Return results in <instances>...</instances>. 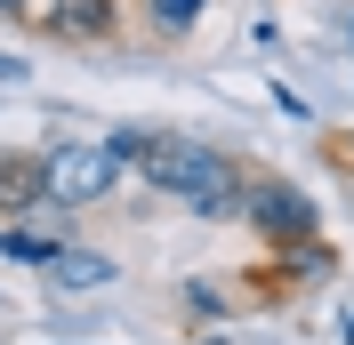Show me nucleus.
Wrapping results in <instances>:
<instances>
[{
  "instance_id": "nucleus-3",
  "label": "nucleus",
  "mask_w": 354,
  "mask_h": 345,
  "mask_svg": "<svg viewBox=\"0 0 354 345\" xmlns=\"http://www.w3.org/2000/svg\"><path fill=\"white\" fill-rule=\"evenodd\" d=\"M242 225L266 241V249H290V241L322 233V209H314V193H306V185H290V177H266V169H250Z\"/></svg>"
},
{
  "instance_id": "nucleus-11",
  "label": "nucleus",
  "mask_w": 354,
  "mask_h": 345,
  "mask_svg": "<svg viewBox=\"0 0 354 345\" xmlns=\"http://www.w3.org/2000/svg\"><path fill=\"white\" fill-rule=\"evenodd\" d=\"M322 152H346V161H354V129H346V137H330V145H322Z\"/></svg>"
},
{
  "instance_id": "nucleus-12",
  "label": "nucleus",
  "mask_w": 354,
  "mask_h": 345,
  "mask_svg": "<svg viewBox=\"0 0 354 345\" xmlns=\"http://www.w3.org/2000/svg\"><path fill=\"white\" fill-rule=\"evenodd\" d=\"M0 81H24V65H17V57H0Z\"/></svg>"
},
{
  "instance_id": "nucleus-5",
  "label": "nucleus",
  "mask_w": 354,
  "mask_h": 345,
  "mask_svg": "<svg viewBox=\"0 0 354 345\" xmlns=\"http://www.w3.org/2000/svg\"><path fill=\"white\" fill-rule=\"evenodd\" d=\"M121 24H129V0H57V17H48L41 41H57V48H113Z\"/></svg>"
},
{
  "instance_id": "nucleus-4",
  "label": "nucleus",
  "mask_w": 354,
  "mask_h": 345,
  "mask_svg": "<svg viewBox=\"0 0 354 345\" xmlns=\"http://www.w3.org/2000/svg\"><path fill=\"white\" fill-rule=\"evenodd\" d=\"M330 241L322 233H306V241H290V249H266V273H250L242 281V297L250 305H290L298 289H314V281H330Z\"/></svg>"
},
{
  "instance_id": "nucleus-15",
  "label": "nucleus",
  "mask_w": 354,
  "mask_h": 345,
  "mask_svg": "<svg viewBox=\"0 0 354 345\" xmlns=\"http://www.w3.org/2000/svg\"><path fill=\"white\" fill-rule=\"evenodd\" d=\"M346 32H354V17H346Z\"/></svg>"
},
{
  "instance_id": "nucleus-6",
  "label": "nucleus",
  "mask_w": 354,
  "mask_h": 345,
  "mask_svg": "<svg viewBox=\"0 0 354 345\" xmlns=\"http://www.w3.org/2000/svg\"><path fill=\"white\" fill-rule=\"evenodd\" d=\"M48 209V152H0V225Z\"/></svg>"
},
{
  "instance_id": "nucleus-2",
  "label": "nucleus",
  "mask_w": 354,
  "mask_h": 345,
  "mask_svg": "<svg viewBox=\"0 0 354 345\" xmlns=\"http://www.w3.org/2000/svg\"><path fill=\"white\" fill-rule=\"evenodd\" d=\"M113 185H121V161H113V145L97 137H65V145H48V209H97V201H113Z\"/></svg>"
},
{
  "instance_id": "nucleus-1",
  "label": "nucleus",
  "mask_w": 354,
  "mask_h": 345,
  "mask_svg": "<svg viewBox=\"0 0 354 345\" xmlns=\"http://www.w3.org/2000/svg\"><path fill=\"white\" fill-rule=\"evenodd\" d=\"M137 185L185 201L194 217H242V201H250V161H242V152H225V145H201V137H185V129H161L153 152L137 161Z\"/></svg>"
},
{
  "instance_id": "nucleus-13",
  "label": "nucleus",
  "mask_w": 354,
  "mask_h": 345,
  "mask_svg": "<svg viewBox=\"0 0 354 345\" xmlns=\"http://www.w3.org/2000/svg\"><path fill=\"white\" fill-rule=\"evenodd\" d=\"M330 169H338V177H346V185H354V161H346V152H330Z\"/></svg>"
},
{
  "instance_id": "nucleus-14",
  "label": "nucleus",
  "mask_w": 354,
  "mask_h": 345,
  "mask_svg": "<svg viewBox=\"0 0 354 345\" xmlns=\"http://www.w3.org/2000/svg\"><path fill=\"white\" fill-rule=\"evenodd\" d=\"M194 345H225V337H194Z\"/></svg>"
},
{
  "instance_id": "nucleus-8",
  "label": "nucleus",
  "mask_w": 354,
  "mask_h": 345,
  "mask_svg": "<svg viewBox=\"0 0 354 345\" xmlns=\"http://www.w3.org/2000/svg\"><path fill=\"white\" fill-rule=\"evenodd\" d=\"M201 8H209V0H145V32H153V41H185L201 24Z\"/></svg>"
},
{
  "instance_id": "nucleus-9",
  "label": "nucleus",
  "mask_w": 354,
  "mask_h": 345,
  "mask_svg": "<svg viewBox=\"0 0 354 345\" xmlns=\"http://www.w3.org/2000/svg\"><path fill=\"white\" fill-rule=\"evenodd\" d=\"M57 17V0H0V24H17V32H48Z\"/></svg>"
},
{
  "instance_id": "nucleus-7",
  "label": "nucleus",
  "mask_w": 354,
  "mask_h": 345,
  "mask_svg": "<svg viewBox=\"0 0 354 345\" xmlns=\"http://www.w3.org/2000/svg\"><path fill=\"white\" fill-rule=\"evenodd\" d=\"M113 273H121V265H113L105 249H81V241H65V249L48 257V281H57V289H105Z\"/></svg>"
},
{
  "instance_id": "nucleus-10",
  "label": "nucleus",
  "mask_w": 354,
  "mask_h": 345,
  "mask_svg": "<svg viewBox=\"0 0 354 345\" xmlns=\"http://www.w3.org/2000/svg\"><path fill=\"white\" fill-rule=\"evenodd\" d=\"M185 305H194V313H225L234 297H225V289H209V281H194V289H185Z\"/></svg>"
}]
</instances>
